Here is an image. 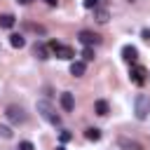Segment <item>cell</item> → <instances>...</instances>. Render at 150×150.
Wrapping results in <instances>:
<instances>
[{
    "label": "cell",
    "instance_id": "6da1fadb",
    "mask_svg": "<svg viewBox=\"0 0 150 150\" xmlns=\"http://www.w3.org/2000/svg\"><path fill=\"white\" fill-rule=\"evenodd\" d=\"M35 108H38V112L49 122V124H54V127H61V117L56 115V110H54V105L49 103V101H38L35 103Z\"/></svg>",
    "mask_w": 150,
    "mask_h": 150
},
{
    "label": "cell",
    "instance_id": "7a4b0ae2",
    "mask_svg": "<svg viewBox=\"0 0 150 150\" xmlns=\"http://www.w3.org/2000/svg\"><path fill=\"white\" fill-rule=\"evenodd\" d=\"M134 112L138 120H145L150 115V96L148 94H138L136 101H134Z\"/></svg>",
    "mask_w": 150,
    "mask_h": 150
},
{
    "label": "cell",
    "instance_id": "3957f363",
    "mask_svg": "<svg viewBox=\"0 0 150 150\" xmlns=\"http://www.w3.org/2000/svg\"><path fill=\"white\" fill-rule=\"evenodd\" d=\"M5 115H7V120H9L12 124H23V122H26V112H23L21 105H7Z\"/></svg>",
    "mask_w": 150,
    "mask_h": 150
},
{
    "label": "cell",
    "instance_id": "277c9868",
    "mask_svg": "<svg viewBox=\"0 0 150 150\" xmlns=\"http://www.w3.org/2000/svg\"><path fill=\"white\" fill-rule=\"evenodd\" d=\"M49 49H52L59 59H66V61H68V59H75V52H73L70 47H66V45L56 42V40H52V42H49Z\"/></svg>",
    "mask_w": 150,
    "mask_h": 150
},
{
    "label": "cell",
    "instance_id": "5b68a950",
    "mask_svg": "<svg viewBox=\"0 0 150 150\" xmlns=\"http://www.w3.org/2000/svg\"><path fill=\"white\" fill-rule=\"evenodd\" d=\"M77 40H80L84 47H94V45L101 42V35H96V33H91V30H80V33H77Z\"/></svg>",
    "mask_w": 150,
    "mask_h": 150
},
{
    "label": "cell",
    "instance_id": "8992f818",
    "mask_svg": "<svg viewBox=\"0 0 150 150\" xmlns=\"http://www.w3.org/2000/svg\"><path fill=\"white\" fill-rule=\"evenodd\" d=\"M145 75H148V70L143 68V66H131V70H129V80L134 82V84H145Z\"/></svg>",
    "mask_w": 150,
    "mask_h": 150
},
{
    "label": "cell",
    "instance_id": "52a82bcc",
    "mask_svg": "<svg viewBox=\"0 0 150 150\" xmlns=\"http://www.w3.org/2000/svg\"><path fill=\"white\" fill-rule=\"evenodd\" d=\"M122 59H124L127 63H136V59H138V49L131 47V45H124V47H122Z\"/></svg>",
    "mask_w": 150,
    "mask_h": 150
},
{
    "label": "cell",
    "instance_id": "ba28073f",
    "mask_svg": "<svg viewBox=\"0 0 150 150\" xmlns=\"http://www.w3.org/2000/svg\"><path fill=\"white\" fill-rule=\"evenodd\" d=\"M61 108H63L66 112H73V110H75V98H73L70 91H63V94H61Z\"/></svg>",
    "mask_w": 150,
    "mask_h": 150
},
{
    "label": "cell",
    "instance_id": "9c48e42d",
    "mask_svg": "<svg viewBox=\"0 0 150 150\" xmlns=\"http://www.w3.org/2000/svg\"><path fill=\"white\" fill-rule=\"evenodd\" d=\"M84 73H87V61H73V63H70V75L82 77Z\"/></svg>",
    "mask_w": 150,
    "mask_h": 150
},
{
    "label": "cell",
    "instance_id": "30bf717a",
    "mask_svg": "<svg viewBox=\"0 0 150 150\" xmlns=\"http://www.w3.org/2000/svg\"><path fill=\"white\" fill-rule=\"evenodd\" d=\"M94 19H96L98 23H105V21L110 19V12L103 9V7H96V9H94Z\"/></svg>",
    "mask_w": 150,
    "mask_h": 150
},
{
    "label": "cell",
    "instance_id": "8fae6325",
    "mask_svg": "<svg viewBox=\"0 0 150 150\" xmlns=\"http://www.w3.org/2000/svg\"><path fill=\"white\" fill-rule=\"evenodd\" d=\"M9 45L16 47V49H21V47L26 45V38H23L21 33H12V35H9Z\"/></svg>",
    "mask_w": 150,
    "mask_h": 150
},
{
    "label": "cell",
    "instance_id": "7c38bea8",
    "mask_svg": "<svg viewBox=\"0 0 150 150\" xmlns=\"http://www.w3.org/2000/svg\"><path fill=\"white\" fill-rule=\"evenodd\" d=\"M108 110H110V108H108V101L98 98V101L94 103V112H96V115H101V117H103V115H108Z\"/></svg>",
    "mask_w": 150,
    "mask_h": 150
},
{
    "label": "cell",
    "instance_id": "4fadbf2b",
    "mask_svg": "<svg viewBox=\"0 0 150 150\" xmlns=\"http://www.w3.org/2000/svg\"><path fill=\"white\" fill-rule=\"evenodd\" d=\"M14 23H16L14 14H2V16H0V28H12Z\"/></svg>",
    "mask_w": 150,
    "mask_h": 150
},
{
    "label": "cell",
    "instance_id": "5bb4252c",
    "mask_svg": "<svg viewBox=\"0 0 150 150\" xmlns=\"http://www.w3.org/2000/svg\"><path fill=\"white\" fill-rule=\"evenodd\" d=\"M33 52H35V56H38V59H49V52H47V47H45V45H40V42L33 47Z\"/></svg>",
    "mask_w": 150,
    "mask_h": 150
},
{
    "label": "cell",
    "instance_id": "9a60e30c",
    "mask_svg": "<svg viewBox=\"0 0 150 150\" xmlns=\"http://www.w3.org/2000/svg\"><path fill=\"white\" fill-rule=\"evenodd\" d=\"M84 136H87V141H98V138H101V129H96V127H89V129L84 131Z\"/></svg>",
    "mask_w": 150,
    "mask_h": 150
},
{
    "label": "cell",
    "instance_id": "2e32d148",
    "mask_svg": "<svg viewBox=\"0 0 150 150\" xmlns=\"http://www.w3.org/2000/svg\"><path fill=\"white\" fill-rule=\"evenodd\" d=\"M120 145H122V148H129V150H143V148H141V143L129 141V138H120Z\"/></svg>",
    "mask_w": 150,
    "mask_h": 150
},
{
    "label": "cell",
    "instance_id": "e0dca14e",
    "mask_svg": "<svg viewBox=\"0 0 150 150\" xmlns=\"http://www.w3.org/2000/svg\"><path fill=\"white\" fill-rule=\"evenodd\" d=\"M94 47H84V52H82V61H94Z\"/></svg>",
    "mask_w": 150,
    "mask_h": 150
},
{
    "label": "cell",
    "instance_id": "ac0fdd59",
    "mask_svg": "<svg viewBox=\"0 0 150 150\" xmlns=\"http://www.w3.org/2000/svg\"><path fill=\"white\" fill-rule=\"evenodd\" d=\"M0 138H12V129L5 127V124H0Z\"/></svg>",
    "mask_w": 150,
    "mask_h": 150
},
{
    "label": "cell",
    "instance_id": "d6986e66",
    "mask_svg": "<svg viewBox=\"0 0 150 150\" xmlns=\"http://www.w3.org/2000/svg\"><path fill=\"white\" fill-rule=\"evenodd\" d=\"M82 5H84V9H96L98 0H82Z\"/></svg>",
    "mask_w": 150,
    "mask_h": 150
},
{
    "label": "cell",
    "instance_id": "ffe728a7",
    "mask_svg": "<svg viewBox=\"0 0 150 150\" xmlns=\"http://www.w3.org/2000/svg\"><path fill=\"white\" fill-rule=\"evenodd\" d=\"M16 150H35V145H33V143H30V141H21V143H19V148H16Z\"/></svg>",
    "mask_w": 150,
    "mask_h": 150
},
{
    "label": "cell",
    "instance_id": "44dd1931",
    "mask_svg": "<svg viewBox=\"0 0 150 150\" xmlns=\"http://www.w3.org/2000/svg\"><path fill=\"white\" fill-rule=\"evenodd\" d=\"M59 138H61V143H68L73 136H70V131H61V136H59Z\"/></svg>",
    "mask_w": 150,
    "mask_h": 150
},
{
    "label": "cell",
    "instance_id": "7402d4cb",
    "mask_svg": "<svg viewBox=\"0 0 150 150\" xmlns=\"http://www.w3.org/2000/svg\"><path fill=\"white\" fill-rule=\"evenodd\" d=\"M45 2H47L49 7H56V5H59V0H45Z\"/></svg>",
    "mask_w": 150,
    "mask_h": 150
},
{
    "label": "cell",
    "instance_id": "603a6c76",
    "mask_svg": "<svg viewBox=\"0 0 150 150\" xmlns=\"http://www.w3.org/2000/svg\"><path fill=\"white\" fill-rule=\"evenodd\" d=\"M143 40H148V42H150V30H143Z\"/></svg>",
    "mask_w": 150,
    "mask_h": 150
},
{
    "label": "cell",
    "instance_id": "cb8c5ba5",
    "mask_svg": "<svg viewBox=\"0 0 150 150\" xmlns=\"http://www.w3.org/2000/svg\"><path fill=\"white\" fill-rule=\"evenodd\" d=\"M56 150H66V148H63V145H59V148H56Z\"/></svg>",
    "mask_w": 150,
    "mask_h": 150
}]
</instances>
